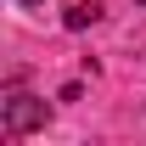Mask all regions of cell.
I'll list each match as a JSON object with an SVG mask.
<instances>
[{"label": "cell", "mask_w": 146, "mask_h": 146, "mask_svg": "<svg viewBox=\"0 0 146 146\" xmlns=\"http://www.w3.org/2000/svg\"><path fill=\"white\" fill-rule=\"evenodd\" d=\"M45 118H51V107H45L39 96H28V90H11L0 101V135H6V141H17L28 129H45Z\"/></svg>", "instance_id": "1"}, {"label": "cell", "mask_w": 146, "mask_h": 146, "mask_svg": "<svg viewBox=\"0 0 146 146\" xmlns=\"http://www.w3.org/2000/svg\"><path fill=\"white\" fill-rule=\"evenodd\" d=\"M96 17H101V0H73L68 6V28H90Z\"/></svg>", "instance_id": "2"}, {"label": "cell", "mask_w": 146, "mask_h": 146, "mask_svg": "<svg viewBox=\"0 0 146 146\" xmlns=\"http://www.w3.org/2000/svg\"><path fill=\"white\" fill-rule=\"evenodd\" d=\"M17 6H39V0H17Z\"/></svg>", "instance_id": "3"}]
</instances>
